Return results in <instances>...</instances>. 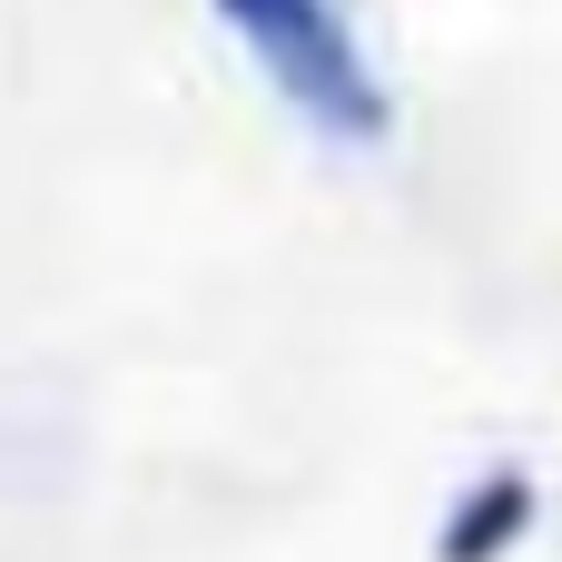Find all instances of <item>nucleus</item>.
Returning <instances> with one entry per match:
<instances>
[{"instance_id":"2","label":"nucleus","mask_w":562,"mask_h":562,"mask_svg":"<svg viewBox=\"0 0 562 562\" xmlns=\"http://www.w3.org/2000/svg\"><path fill=\"white\" fill-rule=\"evenodd\" d=\"M533 514H543V484H533L524 464H484V474L445 504L435 562H504L524 533H533Z\"/></svg>"},{"instance_id":"1","label":"nucleus","mask_w":562,"mask_h":562,"mask_svg":"<svg viewBox=\"0 0 562 562\" xmlns=\"http://www.w3.org/2000/svg\"><path fill=\"white\" fill-rule=\"evenodd\" d=\"M217 20L257 49V69L326 128V138H385V89L356 49V30L336 20V0H217Z\"/></svg>"}]
</instances>
